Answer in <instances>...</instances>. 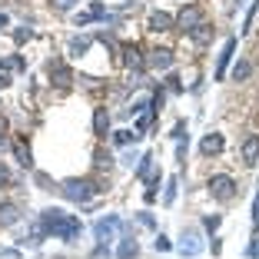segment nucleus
<instances>
[{"mask_svg": "<svg viewBox=\"0 0 259 259\" xmlns=\"http://www.w3.org/2000/svg\"><path fill=\"white\" fill-rule=\"evenodd\" d=\"M173 199H176V180H169L163 190V206H173Z\"/></svg>", "mask_w": 259, "mask_h": 259, "instance_id": "23", "label": "nucleus"}, {"mask_svg": "<svg viewBox=\"0 0 259 259\" xmlns=\"http://www.w3.org/2000/svg\"><path fill=\"white\" fill-rule=\"evenodd\" d=\"M206 190H209V196L220 199V203H229V199L236 196V180L226 173H213L209 180H206Z\"/></svg>", "mask_w": 259, "mask_h": 259, "instance_id": "2", "label": "nucleus"}, {"mask_svg": "<svg viewBox=\"0 0 259 259\" xmlns=\"http://www.w3.org/2000/svg\"><path fill=\"white\" fill-rule=\"evenodd\" d=\"M93 137L97 140L110 137V113H107V107H97V113H93Z\"/></svg>", "mask_w": 259, "mask_h": 259, "instance_id": "7", "label": "nucleus"}, {"mask_svg": "<svg viewBox=\"0 0 259 259\" xmlns=\"http://www.w3.org/2000/svg\"><path fill=\"white\" fill-rule=\"evenodd\" d=\"M150 30L153 33L173 30V14H166V10H153V14H150Z\"/></svg>", "mask_w": 259, "mask_h": 259, "instance_id": "9", "label": "nucleus"}, {"mask_svg": "<svg viewBox=\"0 0 259 259\" xmlns=\"http://www.w3.org/2000/svg\"><path fill=\"white\" fill-rule=\"evenodd\" d=\"M252 220L259 223V196H256V206H252Z\"/></svg>", "mask_w": 259, "mask_h": 259, "instance_id": "37", "label": "nucleus"}, {"mask_svg": "<svg viewBox=\"0 0 259 259\" xmlns=\"http://www.w3.org/2000/svg\"><path fill=\"white\" fill-rule=\"evenodd\" d=\"M76 27H87V23H93V14H76Z\"/></svg>", "mask_w": 259, "mask_h": 259, "instance_id": "31", "label": "nucleus"}, {"mask_svg": "<svg viewBox=\"0 0 259 259\" xmlns=\"http://www.w3.org/2000/svg\"><path fill=\"white\" fill-rule=\"evenodd\" d=\"M163 183V176L160 173H153L150 176V183H146V203H153V199H156V186Z\"/></svg>", "mask_w": 259, "mask_h": 259, "instance_id": "21", "label": "nucleus"}, {"mask_svg": "<svg viewBox=\"0 0 259 259\" xmlns=\"http://www.w3.org/2000/svg\"><path fill=\"white\" fill-rule=\"evenodd\" d=\"M47 4H50V10H54V14H70L80 0H47Z\"/></svg>", "mask_w": 259, "mask_h": 259, "instance_id": "19", "label": "nucleus"}, {"mask_svg": "<svg viewBox=\"0 0 259 259\" xmlns=\"http://www.w3.org/2000/svg\"><path fill=\"white\" fill-rule=\"evenodd\" d=\"M14 156H17V163H20L23 169H33V153H30V146L23 143V140H14Z\"/></svg>", "mask_w": 259, "mask_h": 259, "instance_id": "14", "label": "nucleus"}, {"mask_svg": "<svg viewBox=\"0 0 259 259\" xmlns=\"http://www.w3.org/2000/svg\"><path fill=\"white\" fill-rule=\"evenodd\" d=\"M116 252H120V256H137V252H140V246H137V239H123Z\"/></svg>", "mask_w": 259, "mask_h": 259, "instance_id": "22", "label": "nucleus"}, {"mask_svg": "<svg viewBox=\"0 0 259 259\" xmlns=\"http://www.w3.org/2000/svg\"><path fill=\"white\" fill-rule=\"evenodd\" d=\"M199 20H203V10H199L196 4H186V7H183V10H180V14L173 17V27H180V30H183V33H190V30H193V27H196Z\"/></svg>", "mask_w": 259, "mask_h": 259, "instance_id": "4", "label": "nucleus"}, {"mask_svg": "<svg viewBox=\"0 0 259 259\" xmlns=\"http://www.w3.org/2000/svg\"><path fill=\"white\" fill-rule=\"evenodd\" d=\"M137 160H140L137 153H126V156H123V166H133V163H137Z\"/></svg>", "mask_w": 259, "mask_h": 259, "instance_id": "34", "label": "nucleus"}, {"mask_svg": "<svg viewBox=\"0 0 259 259\" xmlns=\"http://www.w3.org/2000/svg\"><path fill=\"white\" fill-rule=\"evenodd\" d=\"M123 60H126V67H137V70H143L146 67V60H143V54H140V47H133V44H126L123 47Z\"/></svg>", "mask_w": 259, "mask_h": 259, "instance_id": "16", "label": "nucleus"}, {"mask_svg": "<svg viewBox=\"0 0 259 259\" xmlns=\"http://www.w3.org/2000/svg\"><path fill=\"white\" fill-rule=\"evenodd\" d=\"M243 163L246 166H256L259 163V133H252V137L243 140Z\"/></svg>", "mask_w": 259, "mask_h": 259, "instance_id": "11", "label": "nucleus"}, {"mask_svg": "<svg viewBox=\"0 0 259 259\" xmlns=\"http://www.w3.org/2000/svg\"><path fill=\"white\" fill-rule=\"evenodd\" d=\"M90 44H93L90 37H73V40H70V54H73V57H83L87 50H90Z\"/></svg>", "mask_w": 259, "mask_h": 259, "instance_id": "18", "label": "nucleus"}, {"mask_svg": "<svg viewBox=\"0 0 259 259\" xmlns=\"http://www.w3.org/2000/svg\"><path fill=\"white\" fill-rule=\"evenodd\" d=\"M4 27H7V14H0V30H4Z\"/></svg>", "mask_w": 259, "mask_h": 259, "instance_id": "38", "label": "nucleus"}, {"mask_svg": "<svg viewBox=\"0 0 259 259\" xmlns=\"http://www.w3.org/2000/svg\"><path fill=\"white\" fill-rule=\"evenodd\" d=\"M233 54H236V37H229V40H226V47H223L220 60H216V80H223V76H226V67H229V60H233Z\"/></svg>", "mask_w": 259, "mask_h": 259, "instance_id": "10", "label": "nucleus"}, {"mask_svg": "<svg viewBox=\"0 0 259 259\" xmlns=\"http://www.w3.org/2000/svg\"><path fill=\"white\" fill-rule=\"evenodd\" d=\"M97 190H100V186H93L90 180H63V183H60V193L67 199H73V203H87Z\"/></svg>", "mask_w": 259, "mask_h": 259, "instance_id": "3", "label": "nucleus"}, {"mask_svg": "<svg viewBox=\"0 0 259 259\" xmlns=\"http://www.w3.org/2000/svg\"><path fill=\"white\" fill-rule=\"evenodd\" d=\"M183 137H186V120H180L173 126V140H183Z\"/></svg>", "mask_w": 259, "mask_h": 259, "instance_id": "29", "label": "nucleus"}, {"mask_svg": "<svg viewBox=\"0 0 259 259\" xmlns=\"http://www.w3.org/2000/svg\"><path fill=\"white\" fill-rule=\"evenodd\" d=\"M213 33H216V27H213V23L199 20L196 27H193V30H190V40H193V44H196V47H206V44H209V40H213Z\"/></svg>", "mask_w": 259, "mask_h": 259, "instance_id": "8", "label": "nucleus"}, {"mask_svg": "<svg viewBox=\"0 0 259 259\" xmlns=\"http://www.w3.org/2000/svg\"><path fill=\"white\" fill-rule=\"evenodd\" d=\"M150 166H153V156L146 153V156H140V163H137V176H146L150 173Z\"/></svg>", "mask_w": 259, "mask_h": 259, "instance_id": "25", "label": "nucleus"}, {"mask_svg": "<svg viewBox=\"0 0 259 259\" xmlns=\"http://www.w3.org/2000/svg\"><path fill=\"white\" fill-rule=\"evenodd\" d=\"M10 183H14V176H10V169L0 163V186H10Z\"/></svg>", "mask_w": 259, "mask_h": 259, "instance_id": "28", "label": "nucleus"}, {"mask_svg": "<svg viewBox=\"0 0 259 259\" xmlns=\"http://www.w3.org/2000/svg\"><path fill=\"white\" fill-rule=\"evenodd\" d=\"M252 239H256V243L249 246V256H259V236H252Z\"/></svg>", "mask_w": 259, "mask_h": 259, "instance_id": "35", "label": "nucleus"}, {"mask_svg": "<svg viewBox=\"0 0 259 259\" xmlns=\"http://www.w3.org/2000/svg\"><path fill=\"white\" fill-rule=\"evenodd\" d=\"M220 223H223L220 216H206V220H203V226L209 229V233H216V229H220Z\"/></svg>", "mask_w": 259, "mask_h": 259, "instance_id": "27", "label": "nucleus"}, {"mask_svg": "<svg viewBox=\"0 0 259 259\" xmlns=\"http://www.w3.org/2000/svg\"><path fill=\"white\" fill-rule=\"evenodd\" d=\"M40 226L47 229V236L63 239V243H73V239L80 236V229H83L73 213H63V209H57V206H50V209L40 213Z\"/></svg>", "mask_w": 259, "mask_h": 259, "instance_id": "1", "label": "nucleus"}, {"mask_svg": "<svg viewBox=\"0 0 259 259\" xmlns=\"http://www.w3.org/2000/svg\"><path fill=\"white\" fill-rule=\"evenodd\" d=\"M223 146H226V140H223V133H206L203 143H199V153L203 156H220Z\"/></svg>", "mask_w": 259, "mask_h": 259, "instance_id": "6", "label": "nucleus"}, {"mask_svg": "<svg viewBox=\"0 0 259 259\" xmlns=\"http://www.w3.org/2000/svg\"><path fill=\"white\" fill-rule=\"evenodd\" d=\"M249 73H252V63L249 60H236V63H233V80H246Z\"/></svg>", "mask_w": 259, "mask_h": 259, "instance_id": "20", "label": "nucleus"}, {"mask_svg": "<svg viewBox=\"0 0 259 259\" xmlns=\"http://www.w3.org/2000/svg\"><path fill=\"white\" fill-rule=\"evenodd\" d=\"M50 80H54L57 87H70V80H73V70L67 67V63H50Z\"/></svg>", "mask_w": 259, "mask_h": 259, "instance_id": "12", "label": "nucleus"}, {"mask_svg": "<svg viewBox=\"0 0 259 259\" xmlns=\"http://www.w3.org/2000/svg\"><path fill=\"white\" fill-rule=\"evenodd\" d=\"M116 226H120V216H107V220H97L93 233H97V239H113V229Z\"/></svg>", "mask_w": 259, "mask_h": 259, "instance_id": "13", "label": "nucleus"}, {"mask_svg": "<svg viewBox=\"0 0 259 259\" xmlns=\"http://www.w3.org/2000/svg\"><path fill=\"white\" fill-rule=\"evenodd\" d=\"M33 180H37V186H40V190H54V180H50V176H47V173H33ZM57 190H60V186H57Z\"/></svg>", "mask_w": 259, "mask_h": 259, "instance_id": "24", "label": "nucleus"}, {"mask_svg": "<svg viewBox=\"0 0 259 259\" xmlns=\"http://www.w3.org/2000/svg\"><path fill=\"white\" fill-rule=\"evenodd\" d=\"M180 252H183V256H196V252H199L196 233H183V243H180Z\"/></svg>", "mask_w": 259, "mask_h": 259, "instance_id": "17", "label": "nucleus"}, {"mask_svg": "<svg viewBox=\"0 0 259 259\" xmlns=\"http://www.w3.org/2000/svg\"><path fill=\"white\" fill-rule=\"evenodd\" d=\"M156 249L166 252V249H169V239H166V236H156Z\"/></svg>", "mask_w": 259, "mask_h": 259, "instance_id": "33", "label": "nucleus"}, {"mask_svg": "<svg viewBox=\"0 0 259 259\" xmlns=\"http://www.w3.org/2000/svg\"><path fill=\"white\" fill-rule=\"evenodd\" d=\"M30 37H33V30H30V27H20V30H14V40H17V44H27Z\"/></svg>", "mask_w": 259, "mask_h": 259, "instance_id": "26", "label": "nucleus"}, {"mask_svg": "<svg viewBox=\"0 0 259 259\" xmlns=\"http://www.w3.org/2000/svg\"><path fill=\"white\" fill-rule=\"evenodd\" d=\"M146 63H150L153 70H169L173 67V50H169V47H156V50H150Z\"/></svg>", "mask_w": 259, "mask_h": 259, "instance_id": "5", "label": "nucleus"}, {"mask_svg": "<svg viewBox=\"0 0 259 259\" xmlns=\"http://www.w3.org/2000/svg\"><path fill=\"white\" fill-rule=\"evenodd\" d=\"M10 83H14V80H10V70H0V90L10 87Z\"/></svg>", "mask_w": 259, "mask_h": 259, "instance_id": "32", "label": "nucleus"}, {"mask_svg": "<svg viewBox=\"0 0 259 259\" xmlns=\"http://www.w3.org/2000/svg\"><path fill=\"white\" fill-rule=\"evenodd\" d=\"M4 133H7V120L0 116V143H4Z\"/></svg>", "mask_w": 259, "mask_h": 259, "instance_id": "36", "label": "nucleus"}, {"mask_svg": "<svg viewBox=\"0 0 259 259\" xmlns=\"http://www.w3.org/2000/svg\"><path fill=\"white\" fill-rule=\"evenodd\" d=\"M93 160H97V166H107V163H110V153L107 150H97V156H93Z\"/></svg>", "mask_w": 259, "mask_h": 259, "instance_id": "30", "label": "nucleus"}, {"mask_svg": "<svg viewBox=\"0 0 259 259\" xmlns=\"http://www.w3.org/2000/svg\"><path fill=\"white\" fill-rule=\"evenodd\" d=\"M20 220V206L17 203H0V226H14Z\"/></svg>", "mask_w": 259, "mask_h": 259, "instance_id": "15", "label": "nucleus"}]
</instances>
